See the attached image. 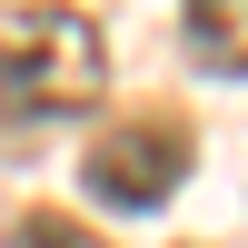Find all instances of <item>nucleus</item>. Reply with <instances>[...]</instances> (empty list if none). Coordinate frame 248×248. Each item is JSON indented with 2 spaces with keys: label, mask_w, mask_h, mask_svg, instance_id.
<instances>
[{
  "label": "nucleus",
  "mask_w": 248,
  "mask_h": 248,
  "mask_svg": "<svg viewBox=\"0 0 248 248\" xmlns=\"http://www.w3.org/2000/svg\"><path fill=\"white\" fill-rule=\"evenodd\" d=\"M109 90V40L90 10H10L0 20V109L10 119H70Z\"/></svg>",
  "instance_id": "obj_1"
},
{
  "label": "nucleus",
  "mask_w": 248,
  "mask_h": 248,
  "mask_svg": "<svg viewBox=\"0 0 248 248\" xmlns=\"http://www.w3.org/2000/svg\"><path fill=\"white\" fill-rule=\"evenodd\" d=\"M79 179H90L99 209H159V199H179V179H189V129H179V119H119L109 139H90Z\"/></svg>",
  "instance_id": "obj_2"
},
{
  "label": "nucleus",
  "mask_w": 248,
  "mask_h": 248,
  "mask_svg": "<svg viewBox=\"0 0 248 248\" xmlns=\"http://www.w3.org/2000/svg\"><path fill=\"white\" fill-rule=\"evenodd\" d=\"M10 248H109V238L79 229V218H60V209H20L10 218Z\"/></svg>",
  "instance_id": "obj_4"
},
{
  "label": "nucleus",
  "mask_w": 248,
  "mask_h": 248,
  "mask_svg": "<svg viewBox=\"0 0 248 248\" xmlns=\"http://www.w3.org/2000/svg\"><path fill=\"white\" fill-rule=\"evenodd\" d=\"M179 30H189V60L218 79H248V0H179Z\"/></svg>",
  "instance_id": "obj_3"
}]
</instances>
